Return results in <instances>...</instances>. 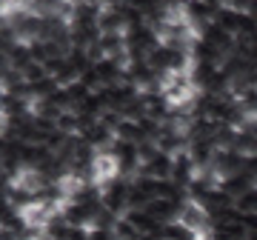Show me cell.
Listing matches in <instances>:
<instances>
[{
    "mask_svg": "<svg viewBox=\"0 0 257 240\" xmlns=\"http://www.w3.org/2000/svg\"><path fill=\"white\" fill-rule=\"evenodd\" d=\"M177 223L183 226L186 231H192V234H209L214 229V220H211V212L206 206L197 200V197H186L183 203H180V212H177Z\"/></svg>",
    "mask_w": 257,
    "mask_h": 240,
    "instance_id": "obj_1",
    "label": "cell"
},
{
    "mask_svg": "<svg viewBox=\"0 0 257 240\" xmlns=\"http://www.w3.org/2000/svg\"><path fill=\"white\" fill-rule=\"evenodd\" d=\"M111 237H114V240H140L143 234H140L138 226H135V223H132L126 214H123V217L114 223V229H111Z\"/></svg>",
    "mask_w": 257,
    "mask_h": 240,
    "instance_id": "obj_2",
    "label": "cell"
}]
</instances>
